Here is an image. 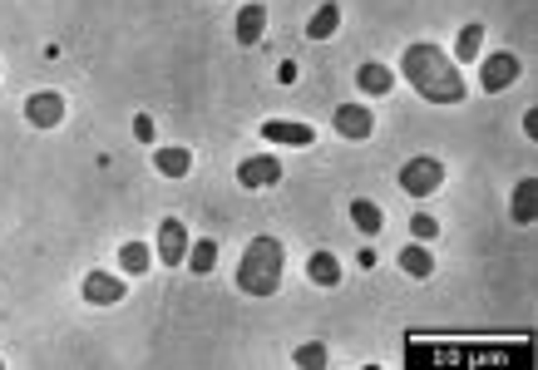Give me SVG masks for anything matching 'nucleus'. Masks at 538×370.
Segmentation results:
<instances>
[{"instance_id": "1", "label": "nucleus", "mask_w": 538, "mask_h": 370, "mask_svg": "<svg viewBox=\"0 0 538 370\" xmlns=\"http://www.w3.org/2000/svg\"><path fill=\"white\" fill-rule=\"evenodd\" d=\"M400 74H406V80L415 84V94L430 99V104H459V99L469 94V84L459 80V70H455V60L430 40L410 44L406 60H400Z\"/></svg>"}, {"instance_id": "2", "label": "nucleus", "mask_w": 538, "mask_h": 370, "mask_svg": "<svg viewBox=\"0 0 538 370\" xmlns=\"http://www.w3.org/2000/svg\"><path fill=\"white\" fill-rule=\"evenodd\" d=\"M282 267H287V252L277 238H252L248 252H242L238 262V291H248V297H277V287H282Z\"/></svg>"}, {"instance_id": "3", "label": "nucleus", "mask_w": 538, "mask_h": 370, "mask_svg": "<svg viewBox=\"0 0 538 370\" xmlns=\"http://www.w3.org/2000/svg\"><path fill=\"white\" fill-rule=\"evenodd\" d=\"M445 183V163L430 159V153H420V159H406L400 168V188H406L410 198H435V188Z\"/></svg>"}, {"instance_id": "4", "label": "nucleus", "mask_w": 538, "mask_h": 370, "mask_svg": "<svg viewBox=\"0 0 538 370\" xmlns=\"http://www.w3.org/2000/svg\"><path fill=\"white\" fill-rule=\"evenodd\" d=\"M514 80H519V54L514 50H499L479 64V89H484V94H504Z\"/></svg>"}, {"instance_id": "5", "label": "nucleus", "mask_w": 538, "mask_h": 370, "mask_svg": "<svg viewBox=\"0 0 538 370\" xmlns=\"http://www.w3.org/2000/svg\"><path fill=\"white\" fill-rule=\"evenodd\" d=\"M80 291H84L89 307H119V301L129 297V282H124V277H114V272H89L80 282Z\"/></svg>"}, {"instance_id": "6", "label": "nucleus", "mask_w": 538, "mask_h": 370, "mask_svg": "<svg viewBox=\"0 0 538 370\" xmlns=\"http://www.w3.org/2000/svg\"><path fill=\"white\" fill-rule=\"evenodd\" d=\"M238 183L242 188H272L282 183V159H272V153H252V159L238 163Z\"/></svg>"}, {"instance_id": "7", "label": "nucleus", "mask_w": 538, "mask_h": 370, "mask_svg": "<svg viewBox=\"0 0 538 370\" xmlns=\"http://www.w3.org/2000/svg\"><path fill=\"white\" fill-rule=\"evenodd\" d=\"M60 119H64V99L54 94V89H40V94L25 99V123L30 129H54Z\"/></svg>"}, {"instance_id": "8", "label": "nucleus", "mask_w": 538, "mask_h": 370, "mask_svg": "<svg viewBox=\"0 0 538 370\" xmlns=\"http://www.w3.org/2000/svg\"><path fill=\"white\" fill-rule=\"evenodd\" d=\"M262 139L267 143H282V149H307V143L317 139V129H311V123H297V119H267L262 123Z\"/></svg>"}, {"instance_id": "9", "label": "nucleus", "mask_w": 538, "mask_h": 370, "mask_svg": "<svg viewBox=\"0 0 538 370\" xmlns=\"http://www.w3.org/2000/svg\"><path fill=\"white\" fill-rule=\"evenodd\" d=\"M188 257V228L178 218H163L159 222V262L163 267H178Z\"/></svg>"}, {"instance_id": "10", "label": "nucleus", "mask_w": 538, "mask_h": 370, "mask_svg": "<svg viewBox=\"0 0 538 370\" xmlns=\"http://www.w3.org/2000/svg\"><path fill=\"white\" fill-rule=\"evenodd\" d=\"M336 133H341V139H371V133H376V114H371V109H361V104H341V109H336Z\"/></svg>"}, {"instance_id": "11", "label": "nucleus", "mask_w": 538, "mask_h": 370, "mask_svg": "<svg viewBox=\"0 0 538 370\" xmlns=\"http://www.w3.org/2000/svg\"><path fill=\"white\" fill-rule=\"evenodd\" d=\"M267 30V5H257V0H248V5L238 10V25H232V35H238V44H257Z\"/></svg>"}, {"instance_id": "12", "label": "nucleus", "mask_w": 538, "mask_h": 370, "mask_svg": "<svg viewBox=\"0 0 538 370\" xmlns=\"http://www.w3.org/2000/svg\"><path fill=\"white\" fill-rule=\"evenodd\" d=\"M400 272L415 277V282H425V277H435V257H430V247L425 242H410V247H400Z\"/></svg>"}, {"instance_id": "13", "label": "nucleus", "mask_w": 538, "mask_h": 370, "mask_svg": "<svg viewBox=\"0 0 538 370\" xmlns=\"http://www.w3.org/2000/svg\"><path fill=\"white\" fill-rule=\"evenodd\" d=\"M509 212H514V222H519V228H529V222L538 218V178H523V183L514 188Z\"/></svg>"}, {"instance_id": "14", "label": "nucleus", "mask_w": 538, "mask_h": 370, "mask_svg": "<svg viewBox=\"0 0 538 370\" xmlns=\"http://www.w3.org/2000/svg\"><path fill=\"white\" fill-rule=\"evenodd\" d=\"M153 267V247L149 242H124L119 247V272L124 277H143Z\"/></svg>"}, {"instance_id": "15", "label": "nucleus", "mask_w": 538, "mask_h": 370, "mask_svg": "<svg viewBox=\"0 0 538 370\" xmlns=\"http://www.w3.org/2000/svg\"><path fill=\"white\" fill-rule=\"evenodd\" d=\"M356 84H361V94H390V89H396V74L386 70V64H361V70H356Z\"/></svg>"}, {"instance_id": "16", "label": "nucleus", "mask_w": 538, "mask_h": 370, "mask_svg": "<svg viewBox=\"0 0 538 370\" xmlns=\"http://www.w3.org/2000/svg\"><path fill=\"white\" fill-rule=\"evenodd\" d=\"M307 277H311V287H336L341 282V262H336L331 252H311L307 257Z\"/></svg>"}, {"instance_id": "17", "label": "nucleus", "mask_w": 538, "mask_h": 370, "mask_svg": "<svg viewBox=\"0 0 538 370\" xmlns=\"http://www.w3.org/2000/svg\"><path fill=\"white\" fill-rule=\"evenodd\" d=\"M336 25H341V5L327 0V5H317V15L307 20V40H331Z\"/></svg>"}, {"instance_id": "18", "label": "nucleus", "mask_w": 538, "mask_h": 370, "mask_svg": "<svg viewBox=\"0 0 538 370\" xmlns=\"http://www.w3.org/2000/svg\"><path fill=\"white\" fill-rule=\"evenodd\" d=\"M153 168H159L163 178H188V168H193V153L173 143V149H159V153H153Z\"/></svg>"}, {"instance_id": "19", "label": "nucleus", "mask_w": 538, "mask_h": 370, "mask_svg": "<svg viewBox=\"0 0 538 370\" xmlns=\"http://www.w3.org/2000/svg\"><path fill=\"white\" fill-rule=\"evenodd\" d=\"M188 267H193V277H208L212 267H218V242L212 238H198L193 247H188V257H183Z\"/></svg>"}, {"instance_id": "20", "label": "nucleus", "mask_w": 538, "mask_h": 370, "mask_svg": "<svg viewBox=\"0 0 538 370\" xmlns=\"http://www.w3.org/2000/svg\"><path fill=\"white\" fill-rule=\"evenodd\" d=\"M351 222L366 232V238H376V232L386 228V212H380L376 203H366V198H356V203H351Z\"/></svg>"}, {"instance_id": "21", "label": "nucleus", "mask_w": 538, "mask_h": 370, "mask_svg": "<svg viewBox=\"0 0 538 370\" xmlns=\"http://www.w3.org/2000/svg\"><path fill=\"white\" fill-rule=\"evenodd\" d=\"M479 50H484V25L474 20V25H465V30H459V40H455V60H465V64H469Z\"/></svg>"}, {"instance_id": "22", "label": "nucleus", "mask_w": 538, "mask_h": 370, "mask_svg": "<svg viewBox=\"0 0 538 370\" xmlns=\"http://www.w3.org/2000/svg\"><path fill=\"white\" fill-rule=\"evenodd\" d=\"M291 361H297L301 370H321V365H327V346L307 341V346H297V355H291Z\"/></svg>"}, {"instance_id": "23", "label": "nucleus", "mask_w": 538, "mask_h": 370, "mask_svg": "<svg viewBox=\"0 0 538 370\" xmlns=\"http://www.w3.org/2000/svg\"><path fill=\"white\" fill-rule=\"evenodd\" d=\"M410 238L415 242H435V238H440V222H435L430 212H415V218H410Z\"/></svg>"}, {"instance_id": "24", "label": "nucleus", "mask_w": 538, "mask_h": 370, "mask_svg": "<svg viewBox=\"0 0 538 370\" xmlns=\"http://www.w3.org/2000/svg\"><path fill=\"white\" fill-rule=\"evenodd\" d=\"M133 139H139V143H153V119H149V114L133 119Z\"/></svg>"}]
</instances>
